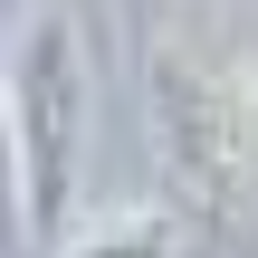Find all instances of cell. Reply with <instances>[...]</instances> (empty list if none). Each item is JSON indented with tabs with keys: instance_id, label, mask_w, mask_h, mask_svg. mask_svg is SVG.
Here are the masks:
<instances>
[{
	"instance_id": "cell-1",
	"label": "cell",
	"mask_w": 258,
	"mask_h": 258,
	"mask_svg": "<svg viewBox=\"0 0 258 258\" xmlns=\"http://www.w3.org/2000/svg\"><path fill=\"white\" fill-rule=\"evenodd\" d=\"M144 124L182 220L258 230V10L182 0L144 48Z\"/></svg>"
},
{
	"instance_id": "cell-2",
	"label": "cell",
	"mask_w": 258,
	"mask_h": 258,
	"mask_svg": "<svg viewBox=\"0 0 258 258\" xmlns=\"http://www.w3.org/2000/svg\"><path fill=\"white\" fill-rule=\"evenodd\" d=\"M0 115H10V163H19V230L57 239L77 220V182H86V115H96V77H86V38L67 10H38L10 57H0Z\"/></svg>"
},
{
	"instance_id": "cell-3",
	"label": "cell",
	"mask_w": 258,
	"mask_h": 258,
	"mask_svg": "<svg viewBox=\"0 0 258 258\" xmlns=\"http://www.w3.org/2000/svg\"><path fill=\"white\" fill-rule=\"evenodd\" d=\"M57 258H191V220L172 201H124V211H86L57 230Z\"/></svg>"
},
{
	"instance_id": "cell-4",
	"label": "cell",
	"mask_w": 258,
	"mask_h": 258,
	"mask_svg": "<svg viewBox=\"0 0 258 258\" xmlns=\"http://www.w3.org/2000/svg\"><path fill=\"white\" fill-rule=\"evenodd\" d=\"M0 239H19V163H10V115H0Z\"/></svg>"
}]
</instances>
